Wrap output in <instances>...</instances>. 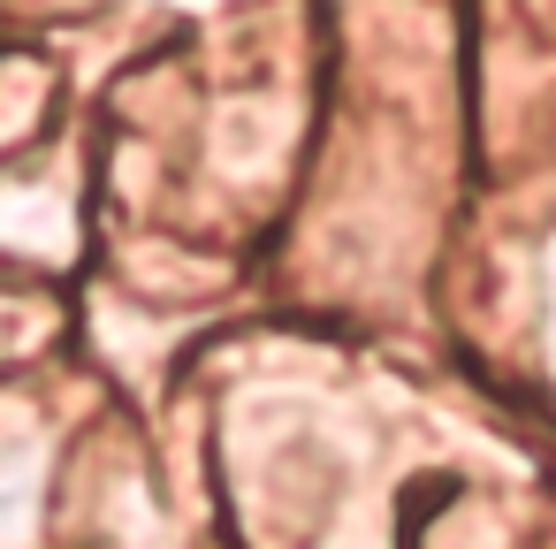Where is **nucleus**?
Masks as SVG:
<instances>
[{"label": "nucleus", "mask_w": 556, "mask_h": 549, "mask_svg": "<svg viewBox=\"0 0 556 549\" xmlns=\"http://www.w3.org/2000/svg\"><path fill=\"white\" fill-rule=\"evenodd\" d=\"M62 108V77L47 54L31 47H9L0 54V161H24V153H47V123Z\"/></svg>", "instance_id": "nucleus-3"}, {"label": "nucleus", "mask_w": 556, "mask_h": 549, "mask_svg": "<svg viewBox=\"0 0 556 549\" xmlns=\"http://www.w3.org/2000/svg\"><path fill=\"white\" fill-rule=\"evenodd\" d=\"M47 313H39V298H24V290H9L0 283V366H9L16 351H31V344H47Z\"/></svg>", "instance_id": "nucleus-4"}, {"label": "nucleus", "mask_w": 556, "mask_h": 549, "mask_svg": "<svg viewBox=\"0 0 556 549\" xmlns=\"http://www.w3.org/2000/svg\"><path fill=\"white\" fill-rule=\"evenodd\" d=\"M47 488H54V435L16 404V420H0V549H39Z\"/></svg>", "instance_id": "nucleus-2"}, {"label": "nucleus", "mask_w": 556, "mask_h": 549, "mask_svg": "<svg viewBox=\"0 0 556 549\" xmlns=\"http://www.w3.org/2000/svg\"><path fill=\"white\" fill-rule=\"evenodd\" d=\"M548 359H556V252H548Z\"/></svg>", "instance_id": "nucleus-5"}, {"label": "nucleus", "mask_w": 556, "mask_h": 549, "mask_svg": "<svg viewBox=\"0 0 556 549\" xmlns=\"http://www.w3.org/2000/svg\"><path fill=\"white\" fill-rule=\"evenodd\" d=\"M85 252V191L62 146L0 161V267L9 275H62Z\"/></svg>", "instance_id": "nucleus-1"}]
</instances>
